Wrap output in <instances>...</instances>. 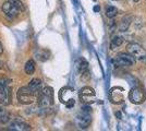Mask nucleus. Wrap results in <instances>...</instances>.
Segmentation results:
<instances>
[{
    "label": "nucleus",
    "instance_id": "f257e3e1",
    "mask_svg": "<svg viewBox=\"0 0 146 131\" xmlns=\"http://www.w3.org/2000/svg\"><path fill=\"white\" fill-rule=\"evenodd\" d=\"M39 106L43 108H48L54 104V90L50 86H46L42 90L40 94L37 97Z\"/></svg>",
    "mask_w": 146,
    "mask_h": 131
},
{
    "label": "nucleus",
    "instance_id": "f03ea898",
    "mask_svg": "<svg viewBox=\"0 0 146 131\" xmlns=\"http://www.w3.org/2000/svg\"><path fill=\"white\" fill-rule=\"evenodd\" d=\"M59 100L67 108H72L75 105L74 90L71 87H62L59 92Z\"/></svg>",
    "mask_w": 146,
    "mask_h": 131
},
{
    "label": "nucleus",
    "instance_id": "7ed1b4c3",
    "mask_svg": "<svg viewBox=\"0 0 146 131\" xmlns=\"http://www.w3.org/2000/svg\"><path fill=\"white\" fill-rule=\"evenodd\" d=\"M18 100L20 103L29 105V104L34 103L35 100H37V96L31 91L29 86H22L18 91Z\"/></svg>",
    "mask_w": 146,
    "mask_h": 131
},
{
    "label": "nucleus",
    "instance_id": "20e7f679",
    "mask_svg": "<svg viewBox=\"0 0 146 131\" xmlns=\"http://www.w3.org/2000/svg\"><path fill=\"white\" fill-rule=\"evenodd\" d=\"M79 97L83 104H88L90 105V104L95 102L96 94H95V91L92 87L85 86L83 88H81V91L79 93Z\"/></svg>",
    "mask_w": 146,
    "mask_h": 131
},
{
    "label": "nucleus",
    "instance_id": "39448f33",
    "mask_svg": "<svg viewBox=\"0 0 146 131\" xmlns=\"http://www.w3.org/2000/svg\"><path fill=\"white\" fill-rule=\"evenodd\" d=\"M146 98V93L144 88L140 86L133 87L129 93V100L133 104H142Z\"/></svg>",
    "mask_w": 146,
    "mask_h": 131
},
{
    "label": "nucleus",
    "instance_id": "423d86ee",
    "mask_svg": "<svg viewBox=\"0 0 146 131\" xmlns=\"http://www.w3.org/2000/svg\"><path fill=\"white\" fill-rule=\"evenodd\" d=\"M115 63L116 66H119V67H130L135 63V58L128 53H120L117 55Z\"/></svg>",
    "mask_w": 146,
    "mask_h": 131
},
{
    "label": "nucleus",
    "instance_id": "0eeeda50",
    "mask_svg": "<svg viewBox=\"0 0 146 131\" xmlns=\"http://www.w3.org/2000/svg\"><path fill=\"white\" fill-rule=\"evenodd\" d=\"M128 50H129V54H131L135 58V60L137 59V60H141V61H143V60L146 61V51L140 44H136V43L130 44L128 46Z\"/></svg>",
    "mask_w": 146,
    "mask_h": 131
},
{
    "label": "nucleus",
    "instance_id": "6e6552de",
    "mask_svg": "<svg viewBox=\"0 0 146 131\" xmlns=\"http://www.w3.org/2000/svg\"><path fill=\"white\" fill-rule=\"evenodd\" d=\"M2 11H3V14L8 20H13L18 17L20 13L22 12L18 7H15L13 3H11L10 1L7 0L6 2L3 3L2 6Z\"/></svg>",
    "mask_w": 146,
    "mask_h": 131
},
{
    "label": "nucleus",
    "instance_id": "1a4fd4ad",
    "mask_svg": "<svg viewBox=\"0 0 146 131\" xmlns=\"http://www.w3.org/2000/svg\"><path fill=\"white\" fill-rule=\"evenodd\" d=\"M109 100L113 104H121L124 100L123 88L122 87H112L109 91Z\"/></svg>",
    "mask_w": 146,
    "mask_h": 131
},
{
    "label": "nucleus",
    "instance_id": "9d476101",
    "mask_svg": "<svg viewBox=\"0 0 146 131\" xmlns=\"http://www.w3.org/2000/svg\"><path fill=\"white\" fill-rule=\"evenodd\" d=\"M76 120H78V124H79L80 128L82 129H85L88 126L91 125V115H90V112H86V110H82V112L78 115L76 117Z\"/></svg>",
    "mask_w": 146,
    "mask_h": 131
},
{
    "label": "nucleus",
    "instance_id": "9b49d317",
    "mask_svg": "<svg viewBox=\"0 0 146 131\" xmlns=\"http://www.w3.org/2000/svg\"><path fill=\"white\" fill-rule=\"evenodd\" d=\"M9 129L15 131H25V130H31V127L25 121H23L21 118H18L9 124Z\"/></svg>",
    "mask_w": 146,
    "mask_h": 131
},
{
    "label": "nucleus",
    "instance_id": "f8f14e48",
    "mask_svg": "<svg viewBox=\"0 0 146 131\" xmlns=\"http://www.w3.org/2000/svg\"><path fill=\"white\" fill-rule=\"evenodd\" d=\"M27 86L30 87L31 91L38 97V95L40 94L42 90H43V82H42L40 79H33Z\"/></svg>",
    "mask_w": 146,
    "mask_h": 131
},
{
    "label": "nucleus",
    "instance_id": "ddd939ff",
    "mask_svg": "<svg viewBox=\"0 0 146 131\" xmlns=\"http://www.w3.org/2000/svg\"><path fill=\"white\" fill-rule=\"evenodd\" d=\"M75 66H76V69H78L79 73H81V74H83V73H85V72L88 71V63L86 61L84 58H82V57H80L79 59L76 60Z\"/></svg>",
    "mask_w": 146,
    "mask_h": 131
},
{
    "label": "nucleus",
    "instance_id": "4468645a",
    "mask_svg": "<svg viewBox=\"0 0 146 131\" xmlns=\"http://www.w3.org/2000/svg\"><path fill=\"white\" fill-rule=\"evenodd\" d=\"M9 103V92L8 87L5 85H0V106L7 105Z\"/></svg>",
    "mask_w": 146,
    "mask_h": 131
},
{
    "label": "nucleus",
    "instance_id": "2eb2a0df",
    "mask_svg": "<svg viewBox=\"0 0 146 131\" xmlns=\"http://www.w3.org/2000/svg\"><path fill=\"white\" fill-rule=\"evenodd\" d=\"M122 43H123V37L119 36V35H115L111 39V42H110V49L113 50L118 47H120Z\"/></svg>",
    "mask_w": 146,
    "mask_h": 131
},
{
    "label": "nucleus",
    "instance_id": "dca6fc26",
    "mask_svg": "<svg viewBox=\"0 0 146 131\" xmlns=\"http://www.w3.org/2000/svg\"><path fill=\"white\" fill-rule=\"evenodd\" d=\"M24 71L25 73H27V74H33L34 72H35V61L34 60H29L27 63H25L24 66Z\"/></svg>",
    "mask_w": 146,
    "mask_h": 131
},
{
    "label": "nucleus",
    "instance_id": "f3484780",
    "mask_svg": "<svg viewBox=\"0 0 146 131\" xmlns=\"http://www.w3.org/2000/svg\"><path fill=\"white\" fill-rule=\"evenodd\" d=\"M10 120V115L6 109L0 107V124H8Z\"/></svg>",
    "mask_w": 146,
    "mask_h": 131
},
{
    "label": "nucleus",
    "instance_id": "a211bd4d",
    "mask_svg": "<svg viewBox=\"0 0 146 131\" xmlns=\"http://www.w3.org/2000/svg\"><path fill=\"white\" fill-rule=\"evenodd\" d=\"M117 14H118V10H117L116 7H113V6L106 7V17H107V18L113 19Z\"/></svg>",
    "mask_w": 146,
    "mask_h": 131
},
{
    "label": "nucleus",
    "instance_id": "6ab92c4d",
    "mask_svg": "<svg viewBox=\"0 0 146 131\" xmlns=\"http://www.w3.org/2000/svg\"><path fill=\"white\" fill-rule=\"evenodd\" d=\"M131 23V19L129 18V17H124L123 19L121 20V22H120V26H119V30L122 32L127 31L129 27V25Z\"/></svg>",
    "mask_w": 146,
    "mask_h": 131
},
{
    "label": "nucleus",
    "instance_id": "aec40b11",
    "mask_svg": "<svg viewBox=\"0 0 146 131\" xmlns=\"http://www.w3.org/2000/svg\"><path fill=\"white\" fill-rule=\"evenodd\" d=\"M36 56L38 60H40V61H46L49 58V53L46 51V50H39L36 54Z\"/></svg>",
    "mask_w": 146,
    "mask_h": 131
},
{
    "label": "nucleus",
    "instance_id": "412c9836",
    "mask_svg": "<svg viewBox=\"0 0 146 131\" xmlns=\"http://www.w3.org/2000/svg\"><path fill=\"white\" fill-rule=\"evenodd\" d=\"M8 1H10V2H11V3H13L15 7H18L21 11H24V10H25L24 5L22 3V1H21V0H8Z\"/></svg>",
    "mask_w": 146,
    "mask_h": 131
},
{
    "label": "nucleus",
    "instance_id": "4be33fe9",
    "mask_svg": "<svg viewBox=\"0 0 146 131\" xmlns=\"http://www.w3.org/2000/svg\"><path fill=\"white\" fill-rule=\"evenodd\" d=\"M2 53H3V48H2V44L0 43V55H2Z\"/></svg>",
    "mask_w": 146,
    "mask_h": 131
},
{
    "label": "nucleus",
    "instance_id": "5701e85b",
    "mask_svg": "<svg viewBox=\"0 0 146 131\" xmlns=\"http://www.w3.org/2000/svg\"><path fill=\"white\" fill-rule=\"evenodd\" d=\"M99 10H100V8H99L98 6H96L95 8H94V11H96V12H97V11H99Z\"/></svg>",
    "mask_w": 146,
    "mask_h": 131
},
{
    "label": "nucleus",
    "instance_id": "b1692460",
    "mask_svg": "<svg viewBox=\"0 0 146 131\" xmlns=\"http://www.w3.org/2000/svg\"><path fill=\"white\" fill-rule=\"evenodd\" d=\"M116 116H118V117H119V118H121V114H120V112H116Z\"/></svg>",
    "mask_w": 146,
    "mask_h": 131
},
{
    "label": "nucleus",
    "instance_id": "393cba45",
    "mask_svg": "<svg viewBox=\"0 0 146 131\" xmlns=\"http://www.w3.org/2000/svg\"><path fill=\"white\" fill-rule=\"evenodd\" d=\"M2 68V63H1V61H0V69Z\"/></svg>",
    "mask_w": 146,
    "mask_h": 131
},
{
    "label": "nucleus",
    "instance_id": "a878e982",
    "mask_svg": "<svg viewBox=\"0 0 146 131\" xmlns=\"http://www.w3.org/2000/svg\"><path fill=\"white\" fill-rule=\"evenodd\" d=\"M134 2H139V1H140V0H133Z\"/></svg>",
    "mask_w": 146,
    "mask_h": 131
},
{
    "label": "nucleus",
    "instance_id": "bb28decb",
    "mask_svg": "<svg viewBox=\"0 0 146 131\" xmlns=\"http://www.w3.org/2000/svg\"><path fill=\"white\" fill-rule=\"evenodd\" d=\"M113 1H117V0H113Z\"/></svg>",
    "mask_w": 146,
    "mask_h": 131
}]
</instances>
